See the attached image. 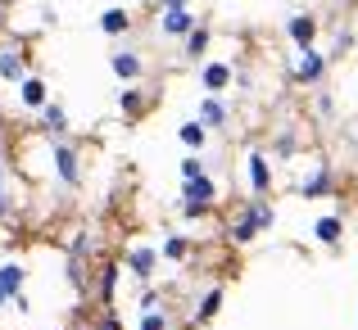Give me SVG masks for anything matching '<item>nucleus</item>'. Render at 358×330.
<instances>
[{"label": "nucleus", "mask_w": 358, "mask_h": 330, "mask_svg": "<svg viewBox=\"0 0 358 330\" xmlns=\"http://www.w3.org/2000/svg\"><path fill=\"white\" fill-rule=\"evenodd\" d=\"M9 213H14V195L5 190V195H0V218H9Z\"/></svg>", "instance_id": "obj_37"}, {"label": "nucleus", "mask_w": 358, "mask_h": 330, "mask_svg": "<svg viewBox=\"0 0 358 330\" xmlns=\"http://www.w3.org/2000/svg\"><path fill=\"white\" fill-rule=\"evenodd\" d=\"M327 68H331V59H327L317 45L295 50V59H290V77H295L299 87H322V82H327Z\"/></svg>", "instance_id": "obj_3"}, {"label": "nucleus", "mask_w": 358, "mask_h": 330, "mask_svg": "<svg viewBox=\"0 0 358 330\" xmlns=\"http://www.w3.org/2000/svg\"><path fill=\"white\" fill-rule=\"evenodd\" d=\"M136 330H168V313L155 308V313H141V326Z\"/></svg>", "instance_id": "obj_29"}, {"label": "nucleus", "mask_w": 358, "mask_h": 330, "mask_svg": "<svg viewBox=\"0 0 358 330\" xmlns=\"http://www.w3.org/2000/svg\"><path fill=\"white\" fill-rule=\"evenodd\" d=\"M195 118L204 122V131H227L231 127V105H227V96H204L200 105H195Z\"/></svg>", "instance_id": "obj_10"}, {"label": "nucleus", "mask_w": 358, "mask_h": 330, "mask_svg": "<svg viewBox=\"0 0 358 330\" xmlns=\"http://www.w3.org/2000/svg\"><path fill=\"white\" fill-rule=\"evenodd\" d=\"M55 23H59V9H55V5H41V27H55Z\"/></svg>", "instance_id": "obj_35"}, {"label": "nucleus", "mask_w": 358, "mask_h": 330, "mask_svg": "<svg viewBox=\"0 0 358 330\" xmlns=\"http://www.w3.org/2000/svg\"><path fill=\"white\" fill-rule=\"evenodd\" d=\"M222 299H227V290H222V285H209V290H204V294H200V303H195L191 322H195V326H209L213 317L222 313Z\"/></svg>", "instance_id": "obj_21"}, {"label": "nucleus", "mask_w": 358, "mask_h": 330, "mask_svg": "<svg viewBox=\"0 0 358 330\" xmlns=\"http://www.w3.org/2000/svg\"><path fill=\"white\" fill-rule=\"evenodd\" d=\"M91 249H96L91 231H78V235L69 240V280H73V285H82V280H87V276H82V262L91 258Z\"/></svg>", "instance_id": "obj_16"}, {"label": "nucleus", "mask_w": 358, "mask_h": 330, "mask_svg": "<svg viewBox=\"0 0 358 330\" xmlns=\"http://www.w3.org/2000/svg\"><path fill=\"white\" fill-rule=\"evenodd\" d=\"M286 36L295 50H308V45H317V18L313 14H290L286 18Z\"/></svg>", "instance_id": "obj_14"}, {"label": "nucleus", "mask_w": 358, "mask_h": 330, "mask_svg": "<svg viewBox=\"0 0 358 330\" xmlns=\"http://www.w3.org/2000/svg\"><path fill=\"white\" fill-rule=\"evenodd\" d=\"M27 73H32L27 45L23 41H5V45H0V82H5V87H18Z\"/></svg>", "instance_id": "obj_6"}, {"label": "nucleus", "mask_w": 358, "mask_h": 330, "mask_svg": "<svg viewBox=\"0 0 358 330\" xmlns=\"http://www.w3.org/2000/svg\"><path fill=\"white\" fill-rule=\"evenodd\" d=\"M195 23H200L195 9H159V36H168V41H182Z\"/></svg>", "instance_id": "obj_13"}, {"label": "nucleus", "mask_w": 358, "mask_h": 330, "mask_svg": "<svg viewBox=\"0 0 358 330\" xmlns=\"http://www.w3.org/2000/svg\"><path fill=\"white\" fill-rule=\"evenodd\" d=\"M36 131H41L45 140H64V136H69V109H64L55 96L36 109Z\"/></svg>", "instance_id": "obj_9"}, {"label": "nucleus", "mask_w": 358, "mask_h": 330, "mask_svg": "<svg viewBox=\"0 0 358 330\" xmlns=\"http://www.w3.org/2000/svg\"><path fill=\"white\" fill-rule=\"evenodd\" d=\"M96 330H122V317L105 308V313H100V322H96Z\"/></svg>", "instance_id": "obj_32"}, {"label": "nucleus", "mask_w": 358, "mask_h": 330, "mask_svg": "<svg viewBox=\"0 0 358 330\" xmlns=\"http://www.w3.org/2000/svg\"><path fill=\"white\" fill-rule=\"evenodd\" d=\"M177 172H182V181H191V177L209 172V163H204V154H186L182 163H177Z\"/></svg>", "instance_id": "obj_27"}, {"label": "nucleus", "mask_w": 358, "mask_h": 330, "mask_svg": "<svg viewBox=\"0 0 358 330\" xmlns=\"http://www.w3.org/2000/svg\"><path fill=\"white\" fill-rule=\"evenodd\" d=\"M122 267L131 271V280L150 285V280H155V271H159V244H145V240L127 244V253H122Z\"/></svg>", "instance_id": "obj_5"}, {"label": "nucleus", "mask_w": 358, "mask_h": 330, "mask_svg": "<svg viewBox=\"0 0 358 330\" xmlns=\"http://www.w3.org/2000/svg\"><path fill=\"white\" fill-rule=\"evenodd\" d=\"M159 258H168V262H186L191 258V240L186 235H164V244H159Z\"/></svg>", "instance_id": "obj_25"}, {"label": "nucleus", "mask_w": 358, "mask_h": 330, "mask_svg": "<svg viewBox=\"0 0 358 330\" xmlns=\"http://www.w3.org/2000/svg\"><path fill=\"white\" fill-rule=\"evenodd\" d=\"M14 91H18V105H23L27 113H36L45 100H50V87H45V77H36V73H27V77L18 82Z\"/></svg>", "instance_id": "obj_17"}, {"label": "nucleus", "mask_w": 358, "mask_h": 330, "mask_svg": "<svg viewBox=\"0 0 358 330\" xmlns=\"http://www.w3.org/2000/svg\"><path fill=\"white\" fill-rule=\"evenodd\" d=\"M118 276H122V262H100V271H96V299H100L105 308H114Z\"/></svg>", "instance_id": "obj_20"}, {"label": "nucleus", "mask_w": 358, "mask_h": 330, "mask_svg": "<svg viewBox=\"0 0 358 330\" xmlns=\"http://www.w3.org/2000/svg\"><path fill=\"white\" fill-rule=\"evenodd\" d=\"M23 285H27V267H23V262H18V258L0 262V290L14 299V294H23Z\"/></svg>", "instance_id": "obj_23"}, {"label": "nucleus", "mask_w": 358, "mask_h": 330, "mask_svg": "<svg viewBox=\"0 0 358 330\" xmlns=\"http://www.w3.org/2000/svg\"><path fill=\"white\" fill-rule=\"evenodd\" d=\"M177 140L186 145V154H204V145H209V131H204L200 118H186L182 127H177Z\"/></svg>", "instance_id": "obj_22"}, {"label": "nucleus", "mask_w": 358, "mask_h": 330, "mask_svg": "<svg viewBox=\"0 0 358 330\" xmlns=\"http://www.w3.org/2000/svg\"><path fill=\"white\" fill-rule=\"evenodd\" d=\"M177 213H182L186 222H200V218H209V209H195V204H182V209H177Z\"/></svg>", "instance_id": "obj_34"}, {"label": "nucleus", "mask_w": 358, "mask_h": 330, "mask_svg": "<svg viewBox=\"0 0 358 330\" xmlns=\"http://www.w3.org/2000/svg\"><path fill=\"white\" fill-rule=\"evenodd\" d=\"M109 73H114L122 87H127V82H141V77H145V59H141L136 50H127V45H122V50L109 54Z\"/></svg>", "instance_id": "obj_12"}, {"label": "nucleus", "mask_w": 358, "mask_h": 330, "mask_svg": "<svg viewBox=\"0 0 358 330\" xmlns=\"http://www.w3.org/2000/svg\"><path fill=\"white\" fill-rule=\"evenodd\" d=\"M313 113H317V118H322V122H327V118H336V100H331V96H327V91H322V96L313 100Z\"/></svg>", "instance_id": "obj_30"}, {"label": "nucleus", "mask_w": 358, "mask_h": 330, "mask_svg": "<svg viewBox=\"0 0 358 330\" xmlns=\"http://www.w3.org/2000/svg\"><path fill=\"white\" fill-rule=\"evenodd\" d=\"M295 154H299V136H295V131H277L268 158H295Z\"/></svg>", "instance_id": "obj_26"}, {"label": "nucleus", "mask_w": 358, "mask_h": 330, "mask_svg": "<svg viewBox=\"0 0 358 330\" xmlns=\"http://www.w3.org/2000/svg\"><path fill=\"white\" fill-rule=\"evenodd\" d=\"M100 32H105V36H114V41H118V36H127L131 32V14H127V9H105V14H100Z\"/></svg>", "instance_id": "obj_24"}, {"label": "nucleus", "mask_w": 358, "mask_h": 330, "mask_svg": "<svg viewBox=\"0 0 358 330\" xmlns=\"http://www.w3.org/2000/svg\"><path fill=\"white\" fill-rule=\"evenodd\" d=\"M9 308H14L18 317H27V313H32V299H27V294H14V299H9Z\"/></svg>", "instance_id": "obj_33"}, {"label": "nucleus", "mask_w": 358, "mask_h": 330, "mask_svg": "<svg viewBox=\"0 0 358 330\" xmlns=\"http://www.w3.org/2000/svg\"><path fill=\"white\" fill-rule=\"evenodd\" d=\"M50 145V177L64 190H82V145L78 140H45Z\"/></svg>", "instance_id": "obj_2"}, {"label": "nucleus", "mask_w": 358, "mask_h": 330, "mask_svg": "<svg viewBox=\"0 0 358 330\" xmlns=\"http://www.w3.org/2000/svg\"><path fill=\"white\" fill-rule=\"evenodd\" d=\"M177 204H195V209H209L213 213V204H218V181H213L209 172L182 181V200H177Z\"/></svg>", "instance_id": "obj_11"}, {"label": "nucleus", "mask_w": 358, "mask_h": 330, "mask_svg": "<svg viewBox=\"0 0 358 330\" xmlns=\"http://www.w3.org/2000/svg\"><path fill=\"white\" fill-rule=\"evenodd\" d=\"M141 313H155V308H164V294H159L155 285H141V299H136Z\"/></svg>", "instance_id": "obj_28"}, {"label": "nucleus", "mask_w": 358, "mask_h": 330, "mask_svg": "<svg viewBox=\"0 0 358 330\" xmlns=\"http://www.w3.org/2000/svg\"><path fill=\"white\" fill-rule=\"evenodd\" d=\"M5 308H9V294H5V290H0V313H5Z\"/></svg>", "instance_id": "obj_39"}, {"label": "nucleus", "mask_w": 358, "mask_h": 330, "mask_svg": "<svg viewBox=\"0 0 358 330\" xmlns=\"http://www.w3.org/2000/svg\"><path fill=\"white\" fill-rule=\"evenodd\" d=\"M145 109H150V91L141 87V82H127V87L118 91V113L131 122V118H141Z\"/></svg>", "instance_id": "obj_18"}, {"label": "nucleus", "mask_w": 358, "mask_h": 330, "mask_svg": "<svg viewBox=\"0 0 358 330\" xmlns=\"http://www.w3.org/2000/svg\"><path fill=\"white\" fill-rule=\"evenodd\" d=\"M313 240L322 244V249H341L345 244V218L341 213H322V218L313 222Z\"/></svg>", "instance_id": "obj_15"}, {"label": "nucleus", "mask_w": 358, "mask_h": 330, "mask_svg": "<svg viewBox=\"0 0 358 330\" xmlns=\"http://www.w3.org/2000/svg\"><path fill=\"white\" fill-rule=\"evenodd\" d=\"M231 82H236L231 59H200V91L204 96H227Z\"/></svg>", "instance_id": "obj_7"}, {"label": "nucleus", "mask_w": 358, "mask_h": 330, "mask_svg": "<svg viewBox=\"0 0 358 330\" xmlns=\"http://www.w3.org/2000/svg\"><path fill=\"white\" fill-rule=\"evenodd\" d=\"M350 50H354V32L345 27V32H336V59H341V54H350Z\"/></svg>", "instance_id": "obj_31"}, {"label": "nucleus", "mask_w": 358, "mask_h": 330, "mask_svg": "<svg viewBox=\"0 0 358 330\" xmlns=\"http://www.w3.org/2000/svg\"><path fill=\"white\" fill-rule=\"evenodd\" d=\"M277 226V209H272L268 200H245L236 209V218L227 222V240L231 244H254L263 231H272Z\"/></svg>", "instance_id": "obj_1"}, {"label": "nucleus", "mask_w": 358, "mask_h": 330, "mask_svg": "<svg viewBox=\"0 0 358 330\" xmlns=\"http://www.w3.org/2000/svg\"><path fill=\"white\" fill-rule=\"evenodd\" d=\"M209 45H213V27L209 23H195L191 32L182 36V54L186 59H209Z\"/></svg>", "instance_id": "obj_19"}, {"label": "nucleus", "mask_w": 358, "mask_h": 330, "mask_svg": "<svg viewBox=\"0 0 358 330\" xmlns=\"http://www.w3.org/2000/svg\"><path fill=\"white\" fill-rule=\"evenodd\" d=\"M295 190L304 195V200H327V195H336V167L331 163H313L295 181Z\"/></svg>", "instance_id": "obj_8"}, {"label": "nucleus", "mask_w": 358, "mask_h": 330, "mask_svg": "<svg viewBox=\"0 0 358 330\" xmlns=\"http://www.w3.org/2000/svg\"><path fill=\"white\" fill-rule=\"evenodd\" d=\"M245 181H250V200H268L272 186H277V172H272V158L263 149H250L245 158Z\"/></svg>", "instance_id": "obj_4"}, {"label": "nucleus", "mask_w": 358, "mask_h": 330, "mask_svg": "<svg viewBox=\"0 0 358 330\" xmlns=\"http://www.w3.org/2000/svg\"><path fill=\"white\" fill-rule=\"evenodd\" d=\"M159 9H195V0H159Z\"/></svg>", "instance_id": "obj_36"}, {"label": "nucleus", "mask_w": 358, "mask_h": 330, "mask_svg": "<svg viewBox=\"0 0 358 330\" xmlns=\"http://www.w3.org/2000/svg\"><path fill=\"white\" fill-rule=\"evenodd\" d=\"M5 190H9V167L0 163V195H5Z\"/></svg>", "instance_id": "obj_38"}]
</instances>
